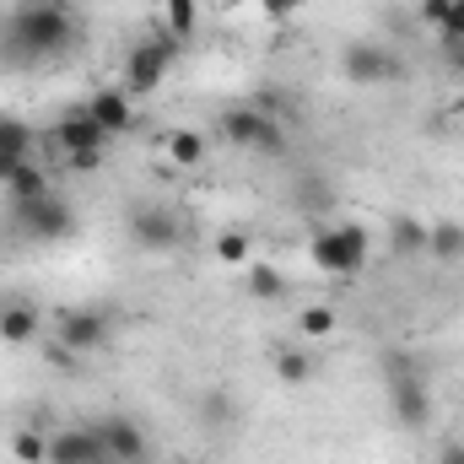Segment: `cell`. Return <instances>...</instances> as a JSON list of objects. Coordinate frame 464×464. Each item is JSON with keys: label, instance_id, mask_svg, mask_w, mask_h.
Wrapping results in <instances>:
<instances>
[{"label": "cell", "instance_id": "cell-30", "mask_svg": "<svg viewBox=\"0 0 464 464\" xmlns=\"http://www.w3.org/2000/svg\"><path fill=\"white\" fill-rule=\"evenodd\" d=\"M162 5H173V0H157V11H162Z\"/></svg>", "mask_w": 464, "mask_h": 464}, {"label": "cell", "instance_id": "cell-1", "mask_svg": "<svg viewBox=\"0 0 464 464\" xmlns=\"http://www.w3.org/2000/svg\"><path fill=\"white\" fill-rule=\"evenodd\" d=\"M82 38L76 5H54V0H27L0 22V60L5 65H44L71 54Z\"/></svg>", "mask_w": 464, "mask_h": 464}, {"label": "cell", "instance_id": "cell-2", "mask_svg": "<svg viewBox=\"0 0 464 464\" xmlns=\"http://www.w3.org/2000/svg\"><path fill=\"white\" fill-rule=\"evenodd\" d=\"M383 389H389V411H394V421L405 432L432 427V383H427V372H421L416 356L389 351L383 356Z\"/></svg>", "mask_w": 464, "mask_h": 464}, {"label": "cell", "instance_id": "cell-12", "mask_svg": "<svg viewBox=\"0 0 464 464\" xmlns=\"http://www.w3.org/2000/svg\"><path fill=\"white\" fill-rule=\"evenodd\" d=\"M98 438L109 449V464H140L146 459V427L130 421V416H103L98 421Z\"/></svg>", "mask_w": 464, "mask_h": 464}, {"label": "cell", "instance_id": "cell-18", "mask_svg": "<svg viewBox=\"0 0 464 464\" xmlns=\"http://www.w3.org/2000/svg\"><path fill=\"white\" fill-rule=\"evenodd\" d=\"M314 372H319V362H314L308 351H297V346L276 351V378H281V383L303 389V383H314Z\"/></svg>", "mask_w": 464, "mask_h": 464}, {"label": "cell", "instance_id": "cell-25", "mask_svg": "<svg viewBox=\"0 0 464 464\" xmlns=\"http://www.w3.org/2000/svg\"><path fill=\"white\" fill-rule=\"evenodd\" d=\"M217 259L222 265H243L248 259V232H222L217 237Z\"/></svg>", "mask_w": 464, "mask_h": 464}, {"label": "cell", "instance_id": "cell-9", "mask_svg": "<svg viewBox=\"0 0 464 464\" xmlns=\"http://www.w3.org/2000/svg\"><path fill=\"white\" fill-rule=\"evenodd\" d=\"M184 217L173 211V206H135L130 211V243L135 248H146V254H168V248H179L184 243Z\"/></svg>", "mask_w": 464, "mask_h": 464}, {"label": "cell", "instance_id": "cell-26", "mask_svg": "<svg viewBox=\"0 0 464 464\" xmlns=\"http://www.w3.org/2000/svg\"><path fill=\"white\" fill-rule=\"evenodd\" d=\"M259 5H265V16H276V22H281V16H292L303 0H259Z\"/></svg>", "mask_w": 464, "mask_h": 464}, {"label": "cell", "instance_id": "cell-15", "mask_svg": "<svg viewBox=\"0 0 464 464\" xmlns=\"http://www.w3.org/2000/svg\"><path fill=\"white\" fill-rule=\"evenodd\" d=\"M38 330H44V314H38L33 303H11V308H0V341H5V346H27Z\"/></svg>", "mask_w": 464, "mask_h": 464}, {"label": "cell", "instance_id": "cell-13", "mask_svg": "<svg viewBox=\"0 0 464 464\" xmlns=\"http://www.w3.org/2000/svg\"><path fill=\"white\" fill-rule=\"evenodd\" d=\"M82 109H87V114H92L98 124H103V130H109V140H114V135H124V130L135 124V103H130V92H119V87H103V92H92Z\"/></svg>", "mask_w": 464, "mask_h": 464}, {"label": "cell", "instance_id": "cell-8", "mask_svg": "<svg viewBox=\"0 0 464 464\" xmlns=\"http://www.w3.org/2000/svg\"><path fill=\"white\" fill-rule=\"evenodd\" d=\"M54 341L76 356H92L114 341V319L109 308H92V303H76V308H60L54 314Z\"/></svg>", "mask_w": 464, "mask_h": 464}, {"label": "cell", "instance_id": "cell-16", "mask_svg": "<svg viewBox=\"0 0 464 464\" xmlns=\"http://www.w3.org/2000/svg\"><path fill=\"white\" fill-rule=\"evenodd\" d=\"M0 189H5L11 200H38V195H54V189H49V173H44L33 157H27V162H22V168H16V173L0 184Z\"/></svg>", "mask_w": 464, "mask_h": 464}, {"label": "cell", "instance_id": "cell-14", "mask_svg": "<svg viewBox=\"0 0 464 464\" xmlns=\"http://www.w3.org/2000/svg\"><path fill=\"white\" fill-rule=\"evenodd\" d=\"M416 16H421L443 44L464 38V0H421V5H416Z\"/></svg>", "mask_w": 464, "mask_h": 464}, {"label": "cell", "instance_id": "cell-32", "mask_svg": "<svg viewBox=\"0 0 464 464\" xmlns=\"http://www.w3.org/2000/svg\"><path fill=\"white\" fill-rule=\"evenodd\" d=\"M179 464H195V459H179Z\"/></svg>", "mask_w": 464, "mask_h": 464}, {"label": "cell", "instance_id": "cell-33", "mask_svg": "<svg viewBox=\"0 0 464 464\" xmlns=\"http://www.w3.org/2000/svg\"><path fill=\"white\" fill-rule=\"evenodd\" d=\"M140 464H146V459H140Z\"/></svg>", "mask_w": 464, "mask_h": 464}, {"label": "cell", "instance_id": "cell-3", "mask_svg": "<svg viewBox=\"0 0 464 464\" xmlns=\"http://www.w3.org/2000/svg\"><path fill=\"white\" fill-rule=\"evenodd\" d=\"M179 54H184V44L151 22V33H146L140 44H130V54H124V92H140V98L157 92V87L168 82V71H173Z\"/></svg>", "mask_w": 464, "mask_h": 464}, {"label": "cell", "instance_id": "cell-4", "mask_svg": "<svg viewBox=\"0 0 464 464\" xmlns=\"http://www.w3.org/2000/svg\"><path fill=\"white\" fill-rule=\"evenodd\" d=\"M367 248H372L367 227H362V222H341V227H319V232H314L308 259H314L324 276L346 281V276H356V270L367 265Z\"/></svg>", "mask_w": 464, "mask_h": 464}, {"label": "cell", "instance_id": "cell-7", "mask_svg": "<svg viewBox=\"0 0 464 464\" xmlns=\"http://www.w3.org/2000/svg\"><path fill=\"white\" fill-rule=\"evenodd\" d=\"M222 140L237 151H254V157H281L286 151V130L270 114H259L254 103H237L222 114Z\"/></svg>", "mask_w": 464, "mask_h": 464}, {"label": "cell", "instance_id": "cell-5", "mask_svg": "<svg viewBox=\"0 0 464 464\" xmlns=\"http://www.w3.org/2000/svg\"><path fill=\"white\" fill-rule=\"evenodd\" d=\"M49 140H54V151H60L76 173H92V168H103V157H109V130L87 114V109H76V114L60 119V124L49 130Z\"/></svg>", "mask_w": 464, "mask_h": 464}, {"label": "cell", "instance_id": "cell-21", "mask_svg": "<svg viewBox=\"0 0 464 464\" xmlns=\"http://www.w3.org/2000/svg\"><path fill=\"white\" fill-rule=\"evenodd\" d=\"M248 297H259V303L286 297V276L276 265H248Z\"/></svg>", "mask_w": 464, "mask_h": 464}, {"label": "cell", "instance_id": "cell-24", "mask_svg": "<svg viewBox=\"0 0 464 464\" xmlns=\"http://www.w3.org/2000/svg\"><path fill=\"white\" fill-rule=\"evenodd\" d=\"M335 324H341V319H335V308H324V303H314V308L297 314V330H303V335H330Z\"/></svg>", "mask_w": 464, "mask_h": 464}, {"label": "cell", "instance_id": "cell-31", "mask_svg": "<svg viewBox=\"0 0 464 464\" xmlns=\"http://www.w3.org/2000/svg\"><path fill=\"white\" fill-rule=\"evenodd\" d=\"M54 5H76V0H54Z\"/></svg>", "mask_w": 464, "mask_h": 464}, {"label": "cell", "instance_id": "cell-22", "mask_svg": "<svg viewBox=\"0 0 464 464\" xmlns=\"http://www.w3.org/2000/svg\"><path fill=\"white\" fill-rule=\"evenodd\" d=\"M11 454H16V464H49V438L38 427H16L11 432Z\"/></svg>", "mask_w": 464, "mask_h": 464}, {"label": "cell", "instance_id": "cell-11", "mask_svg": "<svg viewBox=\"0 0 464 464\" xmlns=\"http://www.w3.org/2000/svg\"><path fill=\"white\" fill-rule=\"evenodd\" d=\"M341 71H346L356 87H378V82H394V76H400V60H394L383 44H351L346 60H341Z\"/></svg>", "mask_w": 464, "mask_h": 464}, {"label": "cell", "instance_id": "cell-19", "mask_svg": "<svg viewBox=\"0 0 464 464\" xmlns=\"http://www.w3.org/2000/svg\"><path fill=\"white\" fill-rule=\"evenodd\" d=\"M168 162L173 168H200L206 162V135L200 130H173L168 135Z\"/></svg>", "mask_w": 464, "mask_h": 464}, {"label": "cell", "instance_id": "cell-28", "mask_svg": "<svg viewBox=\"0 0 464 464\" xmlns=\"http://www.w3.org/2000/svg\"><path fill=\"white\" fill-rule=\"evenodd\" d=\"M206 421H227V400H222V394L206 400Z\"/></svg>", "mask_w": 464, "mask_h": 464}, {"label": "cell", "instance_id": "cell-27", "mask_svg": "<svg viewBox=\"0 0 464 464\" xmlns=\"http://www.w3.org/2000/svg\"><path fill=\"white\" fill-rule=\"evenodd\" d=\"M443 60H449V71H459V76H464V38L443 44Z\"/></svg>", "mask_w": 464, "mask_h": 464}, {"label": "cell", "instance_id": "cell-29", "mask_svg": "<svg viewBox=\"0 0 464 464\" xmlns=\"http://www.w3.org/2000/svg\"><path fill=\"white\" fill-rule=\"evenodd\" d=\"M438 464H464V443H449V449L438 454Z\"/></svg>", "mask_w": 464, "mask_h": 464}, {"label": "cell", "instance_id": "cell-6", "mask_svg": "<svg viewBox=\"0 0 464 464\" xmlns=\"http://www.w3.org/2000/svg\"><path fill=\"white\" fill-rule=\"evenodd\" d=\"M11 227L27 243H65L76 232V211L60 195H38V200H11Z\"/></svg>", "mask_w": 464, "mask_h": 464}, {"label": "cell", "instance_id": "cell-10", "mask_svg": "<svg viewBox=\"0 0 464 464\" xmlns=\"http://www.w3.org/2000/svg\"><path fill=\"white\" fill-rule=\"evenodd\" d=\"M49 464H109L98 427H60L49 432Z\"/></svg>", "mask_w": 464, "mask_h": 464}, {"label": "cell", "instance_id": "cell-23", "mask_svg": "<svg viewBox=\"0 0 464 464\" xmlns=\"http://www.w3.org/2000/svg\"><path fill=\"white\" fill-rule=\"evenodd\" d=\"M389 243H394V254H421V248H427V222H416V217L394 222Z\"/></svg>", "mask_w": 464, "mask_h": 464}, {"label": "cell", "instance_id": "cell-17", "mask_svg": "<svg viewBox=\"0 0 464 464\" xmlns=\"http://www.w3.org/2000/svg\"><path fill=\"white\" fill-rule=\"evenodd\" d=\"M427 254L459 265L464 259V222H432V227H427Z\"/></svg>", "mask_w": 464, "mask_h": 464}, {"label": "cell", "instance_id": "cell-20", "mask_svg": "<svg viewBox=\"0 0 464 464\" xmlns=\"http://www.w3.org/2000/svg\"><path fill=\"white\" fill-rule=\"evenodd\" d=\"M0 157H33V124L16 114H0Z\"/></svg>", "mask_w": 464, "mask_h": 464}]
</instances>
